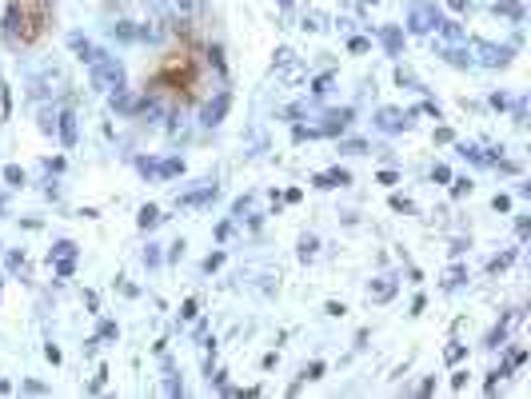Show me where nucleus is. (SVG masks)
I'll return each mask as SVG.
<instances>
[{
	"label": "nucleus",
	"instance_id": "obj_1",
	"mask_svg": "<svg viewBox=\"0 0 531 399\" xmlns=\"http://www.w3.org/2000/svg\"><path fill=\"white\" fill-rule=\"evenodd\" d=\"M92 84L100 92H116V88H124V68H120V60L116 56H108V52H92Z\"/></svg>",
	"mask_w": 531,
	"mask_h": 399
},
{
	"label": "nucleus",
	"instance_id": "obj_2",
	"mask_svg": "<svg viewBox=\"0 0 531 399\" xmlns=\"http://www.w3.org/2000/svg\"><path fill=\"white\" fill-rule=\"evenodd\" d=\"M471 52H475V60H480V64H488V68H495V64H507V56H511V48L488 44V40H475V44H471Z\"/></svg>",
	"mask_w": 531,
	"mask_h": 399
},
{
	"label": "nucleus",
	"instance_id": "obj_3",
	"mask_svg": "<svg viewBox=\"0 0 531 399\" xmlns=\"http://www.w3.org/2000/svg\"><path fill=\"white\" fill-rule=\"evenodd\" d=\"M408 20H411V32H431L440 24V12H435V4H416Z\"/></svg>",
	"mask_w": 531,
	"mask_h": 399
},
{
	"label": "nucleus",
	"instance_id": "obj_4",
	"mask_svg": "<svg viewBox=\"0 0 531 399\" xmlns=\"http://www.w3.org/2000/svg\"><path fill=\"white\" fill-rule=\"evenodd\" d=\"M411 120H408V112H400V108H383L380 116H376V128L380 132H400V128H408Z\"/></svg>",
	"mask_w": 531,
	"mask_h": 399
},
{
	"label": "nucleus",
	"instance_id": "obj_5",
	"mask_svg": "<svg viewBox=\"0 0 531 399\" xmlns=\"http://www.w3.org/2000/svg\"><path fill=\"white\" fill-rule=\"evenodd\" d=\"M228 104H232V96H228V92H220L216 100H208V104H204V124H220V120H224V112H228Z\"/></svg>",
	"mask_w": 531,
	"mask_h": 399
},
{
	"label": "nucleus",
	"instance_id": "obj_6",
	"mask_svg": "<svg viewBox=\"0 0 531 399\" xmlns=\"http://www.w3.org/2000/svg\"><path fill=\"white\" fill-rule=\"evenodd\" d=\"M208 200H216V184H212V180H204L200 192H188V196H180V208H200V204H208Z\"/></svg>",
	"mask_w": 531,
	"mask_h": 399
},
{
	"label": "nucleus",
	"instance_id": "obj_7",
	"mask_svg": "<svg viewBox=\"0 0 531 399\" xmlns=\"http://www.w3.org/2000/svg\"><path fill=\"white\" fill-rule=\"evenodd\" d=\"M368 296L376 299V304H383V299H391V296H396V279H391V276H380V279H371Z\"/></svg>",
	"mask_w": 531,
	"mask_h": 399
},
{
	"label": "nucleus",
	"instance_id": "obj_8",
	"mask_svg": "<svg viewBox=\"0 0 531 399\" xmlns=\"http://www.w3.org/2000/svg\"><path fill=\"white\" fill-rule=\"evenodd\" d=\"M344 184H351V176L344 168H331V172H320V176H316V188H344Z\"/></svg>",
	"mask_w": 531,
	"mask_h": 399
},
{
	"label": "nucleus",
	"instance_id": "obj_9",
	"mask_svg": "<svg viewBox=\"0 0 531 399\" xmlns=\"http://www.w3.org/2000/svg\"><path fill=\"white\" fill-rule=\"evenodd\" d=\"M56 128H61V140L64 144H76V116H72V112H61V116H56Z\"/></svg>",
	"mask_w": 531,
	"mask_h": 399
},
{
	"label": "nucleus",
	"instance_id": "obj_10",
	"mask_svg": "<svg viewBox=\"0 0 531 399\" xmlns=\"http://www.w3.org/2000/svg\"><path fill=\"white\" fill-rule=\"evenodd\" d=\"M180 172H184V160H176V156L156 164V176H164V180H168V176H180Z\"/></svg>",
	"mask_w": 531,
	"mask_h": 399
},
{
	"label": "nucleus",
	"instance_id": "obj_11",
	"mask_svg": "<svg viewBox=\"0 0 531 399\" xmlns=\"http://www.w3.org/2000/svg\"><path fill=\"white\" fill-rule=\"evenodd\" d=\"M68 44H72V52H76L81 60H92V52H96V48H92V44H88L84 36H68Z\"/></svg>",
	"mask_w": 531,
	"mask_h": 399
},
{
	"label": "nucleus",
	"instance_id": "obj_12",
	"mask_svg": "<svg viewBox=\"0 0 531 399\" xmlns=\"http://www.w3.org/2000/svg\"><path fill=\"white\" fill-rule=\"evenodd\" d=\"M495 12H500V16H511V20H523V9L515 4V0H500V4H495Z\"/></svg>",
	"mask_w": 531,
	"mask_h": 399
},
{
	"label": "nucleus",
	"instance_id": "obj_13",
	"mask_svg": "<svg viewBox=\"0 0 531 399\" xmlns=\"http://www.w3.org/2000/svg\"><path fill=\"white\" fill-rule=\"evenodd\" d=\"M380 36H383V44H388V52H391V56H396V52H400V44H403L400 28H383Z\"/></svg>",
	"mask_w": 531,
	"mask_h": 399
},
{
	"label": "nucleus",
	"instance_id": "obj_14",
	"mask_svg": "<svg viewBox=\"0 0 531 399\" xmlns=\"http://www.w3.org/2000/svg\"><path fill=\"white\" fill-rule=\"evenodd\" d=\"M160 212H156V208H152V204H148V208H140V228L144 232H148V228H156V224H160Z\"/></svg>",
	"mask_w": 531,
	"mask_h": 399
},
{
	"label": "nucleus",
	"instance_id": "obj_15",
	"mask_svg": "<svg viewBox=\"0 0 531 399\" xmlns=\"http://www.w3.org/2000/svg\"><path fill=\"white\" fill-rule=\"evenodd\" d=\"M72 256H76V244H72V239H61V244L52 248L48 259H72Z\"/></svg>",
	"mask_w": 531,
	"mask_h": 399
},
{
	"label": "nucleus",
	"instance_id": "obj_16",
	"mask_svg": "<svg viewBox=\"0 0 531 399\" xmlns=\"http://www.w3.org/2000/svg\"><path fill=\"white\" fill-rule=\"evenodd\" d=\"M435 28H443V36H448V40H460V36H463V32H460V24H455V20H440Z\"/></svg>",
	"mask_w": 531,
	"mask_h": 399
},
{
	"label": "nucleus",
	"instance_id": "obj_17",
	"mask_svg": "<svg viewBox=\"0 0 531 399\" xmlns=\"http://www.w3.org/2000/svg\"><path fill=\"white\" fill-rule=\"evenodd\" d=\"M511 259H515V252H503V256H495V259L488 264V271H503V268L511 264Z\"/></svg>",
	"mask_w": 531,
	"mask_h": 399
},
{
	"label": "nucleus",
	"instance_id": "obj_18",
	"mask_svg": "<svg viewBox=\"0 0 531 399\" xmlns=\"http://www.w3.org/2000/svg\"><path fill=\"white\" fill-rule=\"evenodd\" d=\"M463 284V268H451L448 276H443V288H460Z\"/></svg>",
	"mask_w": 531,
	"mask_h": 399
},
{
	"label": "nucleus",
	"instance_id": "obj_19",
	"mask_svg": "<svg viewBox=\"0 0 531 399\" xmlns=\"http://www.w3.org/2000/svg\"><path fill=\"white\" fill-rule=\"evenodd\" d=\"M4 180H9V184H16V188H21V184H24V172L16 168V164H9V168H4Z\"/></svg>",
	"mask_w": 531,
	"mask_h": 399
},
{
	"label": "nucleus",
	"instance_id": "obj_20",
	"mask_svg": "<svg viewBox=\"0 0 531 399\" xmlns=\"http://www.w3.org/2000/svg\"><path fill=\"white\" fill-rule=\"evenodd\" d=\"M523 359H527V351H523V348H511V351H507V368H520Z\"/></svg>",
	"mask_w": 531,
	"mask_h": 399
},
{
	"label": "nucleus",
	"instance_id": "obj_21",
	"mask_svg": "<svg viewBox=\"0 0 531 399\" xmlns=\"http://www.w3.org/2000/svg\"><path fill=\"white\" fill-rule=\"evenodd\" d=\"M443 359H448V363H460V359H463V343H451V348L443 351Z\"/></svg>",
	"mask_w": 531,
	"mask_h": 399
},
{
	"label": "nucleus",
	"instance_id": "obj_22",
	"mask_svg": "<svg viewBox=\"0 0 531 399\" xmlns=\"http://www.w3.org/2000/svg\"><path fill=\"white\" fill-rule=\"evenodd\" d=\"M300 256H304V259L316 256V239H311V236H304V239H300Z\"/></svg>",
	"mask_w": 531,
	"mask_h": 399
},
{
	"label": "nucleus",
	"instance_id": "obj_23",
	"mask_svg": "<svg viewBox=\"0 0 531 399\" xmlns=\"http://www.w3.org/2000/svg\"><path fill=\"white\" fill-rule=\"evenodd\" d=\"M220 264H224V252H212V256L204 259V271H216Z\"/></svg>",
	"mask_w": 531,
	"mask_h": 399
},
{
	"label": "nucleus",
	"instance_id": "obj_24",
	"mask_svg": "<svg viewBox=\"0 0 531 399\" xmlns=\"http://www.w3.org/2000/svg\"><path fill=\"white\" fill-rule=\"evenodd\" d=\"M72 271H76V264H72V259H56V276H64V279H68Z\"/></svg>",
	"mask_w": 531,
	"mask_h": 399
},
{
	"label": "nucleus",
	"instance_id": "obj_25",
	"mask_svg": "<svg viewBox=\"0 0 531 399\" xmlns=\"http://www.w3.org/2000/svg\"><path fill=\"white\" fill-rule=\"evenodd\" d=\"M164 391H168V395H180V391H184V383H180V379H176V375H168V383H164Z\"/></svg>",
	"mask_w": 531,
	"mask_h": 399
},
{
	"label": "nucleus",
	"instance_id": "obj_26",
	"mask_svg": "<svg viewBox=\"0 0 531 399\" xmlns=\"http://www.w3.org/2000/svg\"><path fill=\"white\" fill-rule=\"evenodd\" d=\"M451 192H455V196H468V192H471V180H455V184H451Z\"/></svg>",
	"mask_w": 531,
	"mask_h": 399
},
{
	"label": "nucleus",
	"instance_id": "obj_27",
	"mask_svg": "<svg viewBox=\"0 0 531 399\" xmlns=\"http://www.w3.org/2000/svg\"><path fill=\"white\" fill-rule=\"evenodd\" d=\"M391 208H396V212H411V200H403V196H391Z\"/></svg>",
	"mask_w": 531,
	"mask_h": 399
},
{
	"label": "nucleus",
	"instance_id": "obj_28",
	"mask_svg": "<svg viewBox=\"0 0 531 399\" xmlns=\"http://www.w3.org/2000/svg\"><path fill=\"white\" fill-rule=\"evenodd\" d=\"M331 88V76H320V80H316V88H311V92H316V96H324V92H328Z\"/></svg>",
	"mask_w": 531,
	"mask_h": 399
},
{
	"label": "nucleus",
	"instance_id": "obj_29",
	"mask_svg": "<svg viewBox=\"0 0 531 399\" xmlns=\"http://www.w3.org/2000/svg\"><path fill=\"white\" fill-rule=\"evenodd\" d=\"M431 180H440V184H448V180H451V172L443 168V164H435V172H431Z\"/></svg>",
	"mask_w": 531,
	"mask_h": 399
},
{
	"label": "nucleus",
	"instance_id": "obj_30",
	"mask_svg": "<svg viewBox=\"0 0 531 399\" xmlns=\"http://www.w3.org/2000/svg\"><path fill=\"white\" fill-rule=\"evenodd\" d=\"M491 208H495V212H507L511 200H507V196H495V200H491Z\"/></svg>",
	"mask_w": 531,
	"mask_h": 399
},
{
	"label": "nucleus",
	"instance_id": "obj_31",
	"mask_svg": "<svg viewBox=\"0 0 531 399\" xmlns=\"http://www.w3.org/2000/svg\"><path fill=\"white\" fill-rule=\"evenodd\" d=\"M144 264H148V268H152V264H160V252L152 248V244H148V252H144Z\"/></svg>",
	"mask_w": 531,
	"mask_h": 399
},
{
	"label": "nucleus",
	"instance_id": "obj_32",
	"mask_svg": "<svg viewBox=\"0 0 531 399\" xmlns=\"http://www.w3.org/2000/svg\"><path fill=\"white\" fill-rule=\"evenodd\" d=\"M324 375V363H311L308 371H304V379H320Z\"/></svg>",
	"mask_w": 531,
	"mask_h": 399
},
{
	"label": "nucleus",
	"instance_id": "obj_33",
	"mask_svg": "<svg viewBox=\"0 0 531 399\" xmlns=\"http://www.w3.org/2000/svg\"><path fill=\"white\" fill-rule=\"evenodd\" d=\"M344 148H348V152H356V156H360V152H368V144H364V140H351V144H344Z\"/></svg>",
	"mask_w": 531,
	"mask_h": 399
},
{
	"label": "nucleus",
	"instance_id": "obj_34",
	"mask_svg": "<svg viewBox=\"0 0 531 399\" xmlns=\"http://www.w3.org/2000/svg\"><path fill=\"white\" fill-rule=\"evenodd\" d=\"M448 9H455V12H468V0H448Z\"/></svg>",
	"mask_w": 531,
	"mask_h": 399
},
{
	"label": "nucleus",
	"instance_id": "obj_35",
	"mask_svg": "<svg viewBox=\"0 0 531 399\" xmlns=\"http://www.w3.org/2000/svg\"><path fill=\"white\" fill-rule=\"evenodd\" d=\"M200 4H204V0H180V9H184V12H192V9H200Z\"/></svg>",
	"mask_w": 531,
	"mask_h": 399
},
{
	"label": "nucleus",
	"instance_id": "obj_36",
	"mask_svg": "<svg viewBox=\"0 0 531 399\" xmlns=\"http://www.w3.org/2000/svg\"><path fill=\"white\" fill-rule=\"evenodd\" d=\"M280 4H292V0H280Z\"/></svg>",
	"mask_w": 531,
	"mask_h": 399
}]
</instances>
